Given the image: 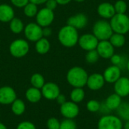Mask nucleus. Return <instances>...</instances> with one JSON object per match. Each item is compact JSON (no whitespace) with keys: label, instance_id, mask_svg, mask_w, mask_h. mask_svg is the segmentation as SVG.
I'll use <instances>...</instances> for the list:
<instances>
[{"label":"nucleus","instance_id":"nucleus-11","mask_svg":"<svg viewBox=\"0 0 129 129\" xmlns=\"http://www.w3.org/2000/svg\"><path fill=\"white\" fill-rule=\"evenodd\" d=\"M42 94L47 100H56L57 96L60 94V90L59 86L54 82L45 83L44 86L42 88Z\"/></svg>","mask_w":129,"mask_h":129},{"label":"nucleus","instance_id":"nucleus-5","mask_svg":"<svg viewBox=\"0 0 129 129\" xmlns=\"http://www.w3.org/2000/svg\"><path fill=\"white\" fill-rule=\"evenodd\" d=\"M98 129H123V122L117 116L105 115L98 120Z\"/></svg>","mask_w":129,"mask_h":129},{"label":"nucleus","instance_id":"nucleus-40","mask_svg":"<svg viewBox=\"0 0 129 129\" xmlns=\"http://www.w3.org/2000/svg\"><path fill=\"white\" fill-rule=\"evenodd\" d=\"M56 100H57V103H58L60 105H62L63 104H64V103L67 101H66L65 96H64L63 94H60L57 96V98H56Z\"/></svg>","mask_w":129,"mask_h":129},{"label":"nucleus","instance_id":"nucleus-10","mask_svg":"<svg viewBox=\"0 0 129 129\" xmlns=\"http://www.w3.org/2000/svg\"><path fill=\"white\" fill-rule=\"evenodd\" d=\"M60 111L61 115L66 119H73L79 113V107L77 104L73 101H66L60 105Z\"/></svg>","mask_w":129,"mask_h":129},{"label":"nucleus","instance_id":"nucleus-7","mask_svg":"<svg viewBox=\"0 0 129 129\" xmlns=\"http://www.w3.org/2000/svg\"><path fill=\"white\" fill-rule=\"evenodd\" d=\"M24 34L29 41L36 42L43 37L42 27L38 23H29L24 27Z\"/></svg>","mask_w":129,"mask_h":129},{"label":"nucleus","instance_id":"nucleus-25","mask_svg":"<svg viewBox=\"0 0 129 129\" xmlns=\"http://www.w3.org/2000/svg\"><path fill=\"white\" fill-rule=\"evenodd\" d=\"M26 110V106L24 102L19 98H17L12 104H11V110L12 113L16 116L22 115Z\"/></svg>","mask_w":129,"mask_h":129},{"label":"nucleus","instance_id":"nucleus-23","mask_svg":"<svg viewBox=\"0 0 129 129\" xmlns=\"http://www.w3.org/2000/svg\"><path fill=\"white\" fill-rule=\"evenodd\" d=\"M85 97V93L82 88H74L70 92V100L76 104L82 102Z\"/></svg>","mask_w":129,"mask_h":129},{"label":"nucleus","instance_id":"nucleus-13","mask_svg":"<svg viewBox=\"0 0 129 129\" xmlns=\"http://www.w3.org/2000/svg\"><path fill=\"white\" fill-rule=\"evenodd\" d=\"M105 82L103 74L96 73L88 76L86 85L91 91H98L104 87Z\"/></svg>","mask_w":129,"mask_h":129},{"label":"nucleus","instance_id":"nucleus-21","mask_svg":"<svg viewBox=\"0 0 129 129\" xmlns=\"http://www.w3.org/2000/svg\"><path fill=\"white\" fill-rule=\"evenodd\" d=\"M25 95H26V100L29 102L33 103V104L39 102L42 99V91H40V89L34 88V87L28 88L26 91Z\"/></svg>","mask_w":129,"mask_h":129},{"label":"nucleus","instance_id":"nucleus-4","mask_svg":"<svg viewBox=\"0 0 129 129\" xmlns=\"http://www.w3.org/2000/svg\"><path fill=\"white\" fill-rule=\"evenodd\" d=\"M113 33V31L112 29L110 23L107 20H98L94 23L93 26V34L99 41L109 40Z\"/></svg>","mask_w":129,"mask_h":129},{"label":"nucleus","instance_id":"nucleus-41","mask_svg":"<svg viewBox=\"0 0 129 129\" xmlns=\"http://www.w3.org/2000/svg\"><path fill=\"white\" fill-rule=\"evenodd\" d=\"M30 2H33L36 5H41V4H43V3H45L47 0H29Z\"/></svg>","mask_w":129,"mask_h":129},{"label":"nucleus","instance_id":"nucleus-9","mask_svg":"<svg viewBox=\"0 0 129 129\" xmlns=\"http://www.w3.org/2000/svg\"><path fill=\"white\" fill-rule=\"evenodd\" d=\"M99 40L94 34H84L79 38L78 43L79 46L85 51H91L97 48Z\"/></svg>","mask_w":129,"mask_h":129},{"label":"nucleus","instance_id":"nucleus-36","mask_svg":"<svg viewBox=\"0 0 129 129\" xmlns=\"http://www.w3.org/2000/svg\"><path fill=\"white\" fill-rule=\"evenodd\" d=\"M110 60H111V63H113V65H115V66H118L120 67L121 64L122 63V57L119 55V54H113L110 58Z\"/></svg>","mask_w":129,"mask_h":129},{"label":"nucleus","instance_id":"nucleus-6","mask_svg":"<svg viewBox=\"0 0 129 129\" xmlns=\"http://www.w3.org/2000/svg\"><path fill=\"white\" fill-rule=\"evenodd\" d=\"M29 50L28 42L22 39L13 41L9 46L10 54L17 58H20L27 54Z\"/></svg>","mask_w":129,"mask_h":129},{"label":"nucleus","instance_id":"nucleus-20","mask_svg":"<svg viewBox=\"0 0 129 129\" xmlns=\"http://www.w3.org/2000/svg\"><path fill=\"white\" fill-rule=\"evenodd\" d=\"M122 98L116 93L109 95L105 101V106L109 110H116L122 104Z\"/></svg>","mask_w":129,"mask_h":129},{"label":"nucleus","instance_id":"nucleus-26","mask_svg":"<svg viewBox=\"0 0 129 129\" xmlns=\"http://www.w3.org/2000/svg\"><path fill=\"white\" fill-rule=\"evenodd\" d=\"M9 28L12 33H14L15 34H19L23 30L24 26L20 19H19L17 17H14L10 21Z\"/></svg>","mask_w":129,"mask_h":129},{"label":"nucleus","instance_id":"nucleus-14","mask_svg":"<svg viewBox=\"0 0 129 129\" xmlns=\"http://www.w3.org/2000/svg\"><path fill=\"white\" fill-rule=\"evenodd\" d=\"M96 50L102 58L109 59L114 54V47L109 40L99 41Z\"/></svg>","mask_w":129,"mask_h":129},{"label":"nucleus","instance_id":"nucleus-44","mask_svg":"<svg viewBox=\"0 0 129 129\" xmlns=\"http://www.w3.org/2000/svg\"><path fill=\"white\" fill-rule=\"evenodd\" d=\"M0 129H8V128H7V127H6L3 123L0 122Z\"/></svg>","mask_w":129,"mask_h":129},{"label":"nucleus","instance_id":"nucleus-39","mask_svg":"<svg viewBox=\"0 0 129 129\" xmlns=\"http://www.w3.org/2000/svg\"><path fill=\"white\" fill-rule=\"evenodd\" d=\"M52 34V30L49 26H46V27H43L42 29V35L43 37L46 38V37H49L51 36Z\"/></svg>","mask_w":129,"mask_h":129},{"label":"nucleus","instance_id":"nucleus-30","mask_svg":"<svg viewBox=\"0 0 129 129\" xmlns=\"http://www.w3.org/2000/svg\"><path fill=\"white\" fill-rule=\"evenodd\" d=\"M100 56L97 51L96 49L94 50H91V51H88L85 55V60L87 63H90V64H93L95 63L96 62H98V59H99Z\"/></svg>","mask_w":129,"mask_h":129},{"label":"nucleus","instance_id":"nucleus-27","mask_svg":"<svg viewBox=\"0 0 129 129\" xmlns=\"http://www.w3.org/2000/svg\"><path fill=\"white\" fill-rule=\"evenodd\" d=\"M116 110L118 116L122 121H129V103L122 102Z\"/></svg>","mask_w":129,"mask_h":129},{"label":"nucleus","instance_id":"nucleus-34","mask_svg":"<svg viewBox=\"0 0 129 129\" xmlns=\"http://www.w3.org/2000/svg\"><path fill=\"white\" fill-rule=\"evenodd\" d=\"M60 122L57 118L51 117L47 121L48 129H60Z\"/></svg>","mask_w":129,"mask_h":129},{"label":"nucleus","instance_id":"nucleus-18","mask_svg":"<svg viewBox=\"0 0 129 129\" xmlns=\"http://www.w3.org/2000/svg\"><path fill=\"white\" fill-rule=\"evenodd\" d=\"M98 14L103 18L111 19L116 14L114 5L110 2H103L98 7Z\"/></svg>","mask_w":129,"mask_h":129},{"label":"nucleus","instance_id":"nucleus-12","mask_svg":"<svg viewBox=\"0 0 129 129\" xmlns=\"http://www.w3.org/2000/svg\"><path fill=\"white\" fill-rule=\"evenodd\" d=\"M17 99V94L14 89L10 86L0 88V104L3 105L11 104Z\"/></svg>","mask_w":129,"mask_h":129},{"label":"nucleus","instance_id":"nucleus-1","mask_svg":"<svg viewBox=\"0 0 129 129\" xmlns=\"http://www.w3.org/2000/svg\"><path fill=\"white\" fill-rule=\"evenodd\" d=\"M57 38L62 45L72 48L78 43L79 37L77 29L67 24L59 30Z\"/></svg>","mask_w":129,"mask_h":129},{"label":"nucleus","instance_id":"nucleus-28","mask_svg":"<svg viewBox=\"0 0 129 129\" xmlns=\"http://www.w3.org/2000/svg\"><path fill=\"white\" fill-rule=\"evenodd\" d=\"M30 82L33 87L42 89L45 85V79L43 76L40 73H34L30 79Z\"/></svg>","mask_w":129,"mask_h":129},{"label":"nucleus","instance_id":"nucleus-37","mask_svg":"<svg viewBox=\"0 0 129 129\" xmlns=\"http://www.w3.org/2000/svg\"><path fill=\"white\" fill-rule=\"evenodd\" d=\"M11 4L17 8H24L29 2V0H11Z\"/></svg>","mask_w":129,"mask_h":129},{"label":"nucleus","instance_id":"nucleus-42","mask_svg":"<svg viewBox=\"0 0 129 129\" xmlns=\"http://www.w3.org/2000/svg\"><path fill=\"white\" fill-rule=\"evenodd\" d=\"M71 1H72V0H56V2H57L58 5H67V4H68L69 2H70Z\"/></svg>","mask_w":129,"mask_h":129},{"label":"nucleus","instance_id":"nucleus-46","mask_svg":"<svg viewBox=\"0 0 129 129\" xmlns=\"http://www.w3.org/2000/svg\"><path fill=\"white\" fill-rule=\"evenodd\" d=\"M127 68H128V70L129 72V60L128 61V63H127Z\"/></svg>","mask_w":129,"mask_h":129},{"label":"nucleus","instance_id":"nucleus-45","mask_svg":"<svg viewBox=\"0 0 129 129\" xmlns=\"http://www.w3.org/2000/svg\"><path fill=\"white\" fill-rule=\"evenodd\" d=\"M75 2H83L85 0H74Z\"/></svg>","mask_w":129,"mask_h":129},{"label":"nucleus","instance_id":"nucleus-31","mask_svg":"<svg viewBox=\"0 0 129 129\" xmlns=\"http://www.w3.org/2000/svg\"><path fill=\"white\" fill-rule=\"evenodd\" d=\"M101 104L96 100H90L86 104L87 110L91 113H97L101 110Z\"/></svg>","mask_w":129,"mask_h":129},{"label":"nucleus","instance_id":"nucleus-24","mask_svg":"<svg viewBox=\"0 0 129 129\" xmlns=\"http://www.w3.org/2000/svg\"><path fill=\"white\" fill-rule=\"evenodd\" d=\"M109 41L114 48H121L125 43V38L123 34L113 33L109 39Z\"/></svg>","mask_w":129,"mask_h":129},{"label":"nucleus","instance_id":"nucleus-19","mask_svg":"<svg viewBox=\"0 0 129 129\" xmlns=\"http://www.w3.org/2000/svg\"><path fill=\"white\" fill-rule=\"evenodd\" d=\"M14 17V11L11 6L7 4L0 5V21L10 22Z\"/></svg>","mask_w":129,"mask_h":129},{"label":"nucleus","instance_id":"nucleus-16","mask_svg":"<svg viewBox=\"0 0 129 129\" xmlns=\"http://www.w3.org/2000/svg\"><path fill=\"white\" fill-rule=\"evenodd\" d=\"M103 76L106 82L114 84L121 77V69L118 66L112 65L104 70Z\"/></svg>","mask_w":129,"mask_h":129},{"label":"nucleus","instance_id":"nucleus-29","mask_svg":"<svg viewBox=\"0 0 129 129\" xmlns=\"http://www.w3.org/2000/svg\"><path fill=\"white\" fill-rule=\"evenodd\" d=\"M23 8H24V14L28 17H33L38 13L37 5L30 2Z\"/></svg>","mask_w":129,"mask_h":129},{"label":"nucleus","instance_id":"nucleus-15","mask_svg":"<svg viewBox=\"0 0 129 129\" xmlns=\"http://www.w3.org/2000/svg\"><path fill=\"white\" fill-rule=\"evenodd\" d=\"M114 91L121 98H125L129 95V79L125 76H121L114 83Z\"/></svg>","mask_w":129,"mask_h":129},{"label":"nucleus","instance_id":"nucleus-3","mask_svg":"<svg viewBox=\"0 0 129 129\" xmlns=\"http://www.w3.org/2000/svg\"><path fill=\"white\" fill-rule=\"evenodd\" d=\"M110 23L113 33L125 35L129 32V17L125 14H115Z\"/></svg>","mask_w":129,"mask_h":129},{"label":"nucleus","instance_id":"nucleus-38","mask_svg":"<svg viewBox=\"0 0 129 129\" xmlns=\"http://www.w3.org/2000/svg\"><path fill=\"white\" fill-rule=\"evenodd\" d=\"M57 2H56V0H47L45 2V8L54 11V9H56L57 6Z\"/></svg>","mask_w":129,"mask_h":129},{"label":"nucleus","instance_id":"nucleus-32","mask_svg":"<svg viewBox=\"0 0 129 129\" xmlns=\"http://www.w3.org/2000/svg\"><path fill=\"white\" fill-rule=\"evenodd\" d=\"M113 5L116 14H125L127 11V4L125 1L118 0Z\"/></svg>","mask_w":129,"mask_h":129},{"label":"nucleus","instance_id":"nucleus-17","mask_svg":"<svg viewBox=\"0 0 129 129\" xmlns=\"http://www.w3.org/2000/svg\"><path fill=\"white\" fill-rule=\"evenodd\" d=\"M88 17L82 13L71 16L67 20V25L74 27L76 29H83L88 24Z\"/></svg>","mask_w":129,"mask_h":129},{"label":"nucleus","instance_id":"nucleus-2","mask_svg":"<svg viewBox=\"0 0 129 129\" xmlns=\"http://www.w3.org/2000/svg\"><path fill=\"white\" fill-rule=\"evenodd\" d=\"M88 73L80 67H73L69 70L67 74L68 83L74 88H83L86 85L88 80Z\"/></svg>","mask_w":129,"mask_h":129},{"label":"nucleus","instance_id":"nucleus-33","mask_svg":"<svg viewBox=\"0 0 129 129\" xmlns=\"http://www.w3.org/2000/svg\"><path fill=\"white\" fill-rule=\"evenodd\" d=\"M60 129H77V126L73 119H65L60 122Z\"/></svg>","mask_w":129,"mask_h":129},{"label":"nucleus","instance_id":"nucleus-35","mask_svg":"<svg viewBox=\"0 0 129 129\" xmlns=\"http://www.w3.org/2000/svg\"><path fill=\"white\" fill-rule=\"evenodd\" d=\"M17 129H36L35 125L29 121H24L18 124Z\"/></svg>","mask_w":129,"mask_h":129},{"label":"nucleus","instance_id":"nucleus-43","mask_svg":"<svg viewBox=\"0 0 129 129\" xmlns=\"http://www.w3.org/2000/svg\"><path fill=\"white\" fill-rule=\"evenodd\" d=\"M123 128L129 129V121H125V122L123 124Z\"/></svg>","mask_w":129,"mask_h":129},{"label":"nucleus","instance_id":"nucleus-22","mask_svg":"<svg viewBox=\"0 0 129 129\" xmlns=\"http://www.w3.org/2000/svg\"><path fill=\"white\" fill-rule=\"evenodd\" d=\"M35 48H36V51L39 54H45L49 51L51 45L49 41L47 39V38L42 37L36 42Z\"/></svg>","mask_w":129,"mask_h":129},{"label":"nucleus","instance_id":"nucleus-8","mask_svg":"<svg viewBox=\"0 0 129 129\" xmlns=\"http://www.w3.org/2000/svg\"><path fill=\"white\" fill-rule=\"evenodd\" d=\"M36 16V23H38L42 27L49 26L54 20V11H51L47 8H44L39 10Z\"/></svg>","mask_w":129,"mask_h":129}]
</instances>
